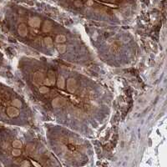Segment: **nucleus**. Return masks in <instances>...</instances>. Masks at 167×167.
<instances>
[{
    "instance_id": "f03ea898",
    "label": "nucleus",
    "mask_w": 167,
    "mask_h": 167,
    "mask_svg": "<svg viewBox=\"0 0 167 167\" xmlns=\"http://www.w3.org/2000/svg\"><path fill=\"white\" fill-rule=\"evenodd\" d=\"M11 32L20 43L47 55H64L67 54L69 40L63 33H53L54 25L50 20L39 16H31L25 21L19 17L11 23Z\"/></svg>"
},
{
    "instance_id": "20e7f679",
    "label": "nucleus",
    "mask_w": 167,
    "mask_h": 167,
    "mask_svg": "<svg viewBox=\"0 0 167 167\" xmlns=\"http://www.w3.org/2000/svg\"><path fill=\"white\" fill-rule=\"evenodd\" d=\"M30 108L14 89L0 82V122L6 125L26 126L31 121Z\"/></svg>"
},
{
    "instance_id": "f257e3e1",
    "label": "nucleus",
    "mask_w": 167,
    "mask_h": 167,
    "mask_svg": "<svg viewBox=\"0 0 167 167\" xmlns=\"http://www.w3.org/2000/svg\"><path fill=\"white\" fill-rule=\"evenodd\" d=\"M19 69L32 94L54 114L81 120L92 116L100 106L99 94L83 75L29 59L20 61Z\"/></svg>"
},
{
    "instance_id": "39448f33",
    "label": "nucleus",
    "mask_w": 167,
    "mask_h": 167,
    "mask_svg": "<svg viewBox=\"0 0 167 167\" xmlns=\"http://www.w3.org/2000/svg\"><path fill=\"white\" fill-rule=\"evenodd\" d=\"M3 61H4L3 55V54H2V52L0 51V68H1V67H2V65H3Z\"/></svg>"
},
{
    "instance_id": "7ed1b4c3",
    "label": "nucleus",
    "mask_w": 167,
    "mask_h": 167,
    "mask_svg": "<svg viewBox=\"0 0 167 167\" xmlns=\"http://www.w3.org/2000/svg\"><path fill=\"white\" fill-rule=\"evenodd\" d=\"M49 154L27 133L11 125H0V162L4 165H47Z\"/></svg>"
}]
</instances>
